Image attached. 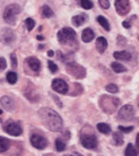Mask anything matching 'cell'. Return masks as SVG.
<instances>
[{"label":"cell","mask_w":139,"mask_h":156,"mask_svg":"<svg viewBox=\"0 0 139 156\" xmlns=\"http://www.w3.org/2000/svg\"><path fill=\"white\" fill-rule=\"evenodd\" d=\"M116 10L121 16L127 15L130 12V2L129 0H116Z\"/></svg>","instance_id":"30bf717a"},{"label":"cell","mask_w":139,"mask_h":156,"mask_svg":"<svg viewBox=\"0 0 139 156\" xmlns=\"http://www.w3.org/2000/svg\"><path fill=\"white\" fill-rule=\"evenodd\" d=\"M52 88L54 90V92H57L59 94H67L68 93V84L62 79H53L52 80Z\"/></svg>","instance_id":"8fae6325"},{"label":"cell","mask_w":139,"mask_h":156,"mask_svg":"<svg viewBox=\"0 0 139 156\" xmlns=\"http://www.w3.org/2000/svg\"><path fill=\"white\" fill-rule=\"evenodd\" d=\"M94 37H95V34H94V32H93L91 28H85V30L83 31V33H81V40L85 43L91 42Z\"/></svg>","instance_id":"9a60e30c"},{"label":"cell","mask_w":139,"mask_h":156,"mask_svg":"<svg viewBox=\"0 0 139 156\" xmlns=\"http://www.w3.org/2000/svg\"><path fill=\"white\" fill-rule=\"evenodd\" d=\"M113 141L116 146H121L123 144V135L121 133H113Z\"/></svg>","instance_id":"ffe728a7"},{"label":"cell","mask_w":139,"mask_h":156,"mask_svg":"<svg viewBox=\"0 0 139 156\" xmlns=\"http://www.w3.org/2000/svg\"><path fill=\"white\" fill-rule=\"evenodd\" d=\"M138 106H139V102H138Z\"/></svg>","instance_id":"60d3db41"},{"label":"cell","mask_w":139,"mask_h":156,"mask_svg":"<svg viewBox=\"0 0 139 156\" xmlns=\"http://www.w3.org/2000/svg\"><path fill=\"white\" fill-rule=\"evenodd\" d=\"M132 127H122V126H120L119 127V130L121 131V133H130V131H132Z\"/></svg>","instance_id":"d6a6232c"},{"label":"cell","mask_w":139,"mask_h":156,"mask_svg":"<svg viewBox=\"0 0 139 156\" xmlns=\"http://www.w3.org/2000/svg\"><path fill=\"white\" fill-rule=\"evenodd\" d=\"M6 67H7V62H6V60L4 58H0V71H2L6 69Z\"/></svg>","instance_id":"836d02e7"},{"label":"cell","mask_w":139,"mask_h":156,"mask_svg":"<svg viewBox=\"0 0 139 156\" xmlns=\"http://www.w3.org/2000/svg\"><path fill=\"white\" fill-rule=\"evenodd\" d=\"M6 77H7V82L9 84H15L17 82V74L15 71H9Z\"/></svg>","instance_id":"484cf974"},{"label":"cell","mask_w":139,"mask_h":156,"mask_svg":"<svg viewBox=\"0 0 139 156\" xmlns=\"http://www.w3.org/2000/svg\"><path fill=\"white\" fill-rule=\"evenodd\" d=\"M5 131L12 136H20L22 133H23V129L18 123L16 122H10L8 125L5 126Z\"/></svg>","instance_id":"7c38bea8"},{"label":"cell","mask_w":139,"mask_h":156,"mask_svg":"<svg viewBox=\"0 0 139 156\" xmlns=\"http://www.w3.org/2000/svg\"><path fill=\"white\" fill-rule=\"evenodd\" d=\"M98 104H100V106L102 108V110L104 111L105 113L111 114L118 109V106H119V104H120V101L118 98L109 96V95H102L100 98V101H98Z\"/></svg>","instance_id":"3957f363"},{"label":"cell","mask_w":139,"mask_h":156,"mask_svg":"<svg viewBox=\"0 0 139 156\" xmlns=\"http://www.w3.org/2000/svg\"><path fill=\"white\" fill-rule=\"evenodd\" d=\"M42 16L44 18H50L53 16V12L49 6H43L42 7Z\"/></svg>","instance_id":"cb8c5ba5"},{"label":"cell","mask_w":139,"mask_h":156,"mask_svg":"<svg viewBox=\"0 0 139 156\" xmlns=\"http://www.w3.org/2000/svg\"><path fill=\"white\" fill-rule=\"evenodd\" d=\"M105 90L110 92V93H118L119 92V88H118V86L114 85V84H109L106 87H105Z\"/></svg>","instance_id":"f546056e"},{"label":"cell","mask_w":139,"mask_h":156,"mask_svg":"<svg viewBox=\"0 0 139 156\" xmlns=\"http://www.w3.org/2000/svg\"><path fill=\"white\" fill-rule=\"evenodd\" d=\"M113 57L118 60H130L131 59V55L128 51H116L113 53Z\"/></svg>","instance_id":"e0dca14e"},{"label":"cell","mask_w":139,"mask_h":156,"mask_svg":"<svg viewBox=\"0 0 139 156\" xmlns=\"http://www.w3.org/2000/svg\"><path fill=\"white\" fill-rule=\"evenodd\" d=\"M55 147H57V151H58V152H62V151H65V148H66V143L62 140V139L58 138V139L55 140Z\"/></svg>","instance_id":"4316f807"},{"label":"cell","mask_w":139,"mask_h":156,"mask_svg":"<svg viewBox=\"0 0 139 156\" xmlns=\"http://www.w3.org/2000/svg\"><path fill=\"white\" fill-rule=\"evenodd\" d=\"M80 143L87 149H94L97 146V138L89 127H85L80 131Z\"/></svg>","instance_id":"7a4b0ae2"},{"label":"cell","mask_w":139,"mask_h":156,"mask_svg":"<svg viewBox=\"0 0 139 156\" xmlns=\"http://www.w3.org/2000/svg\"><path fill=\"white\" fill-rule=\"evenodd\" d=\"M86 20V16L85 15H77V16H73L71 22L75 26H80L81 24H84Z\"/></svg>","instance_id":"d6986e66"},{"label":"cell","mask_w":139,"mask_h":156,"mask_svg":"<svg viewBox=\"0 0 139 156\" xmlns=\"http://www.w3.org/2000/svg\"><path fill=\"white\" fill-rule=\"evenodd\" d=\"M12 67L14 68H16L17 67V61H16V55H15V53H12Z\"/></svg>","instance_id":"e575fe53"},{"label":"cell","mask_w":139,"mask_h":156,"mask_svg":"<svg viewBox=\"0 0 139 156\" xmlns=\"http://www.w3.org/2000/svg\"><path fill=\"white\" fill-rule=\"evenodd\" d=\"M25 25H26V28L28 30V31H32L35 26L34 20H32V18H27V20H25Z\"/></svg>","instance_id":"f1b7e54d"},{"label":"cell","mask_w":139,"mask_h":156,"mask_svg":"<svg viewBox=\"0 0 139 156\" xmlns=\"http://www.w3.org/2000/svg\"><path fill=\"white\" fill-rule=\"evenodd\" d=\"M134 115H135V109L132 105H127L122 106L121 109L119 110V119L123 121H130L134 119Z\"/></svg>","instance_id":"ba28073f"},{"label":"cell","mask_w":139,"mask_h":156,"mask_svg":"<svg viewBox=\"0 0 139 156\" xmlns=\"http://www.w3.org/2000/svg\"><path fill=\"white\" fill-rule=\"evenodd\" d=\"M1 113H2V111H1V110H0V114H1Z\"/></svg>","instance_id":"ab89813d"},{"label":"cell","mask_w":139,"mask_h":156,"mask_svg":"<svg viewBox=\"0 0 139 156\" xmlns=\"http://www.w3.org/2000/svg\"><path fill=\"white\" fill-rule=\"evenodd\" d=\"M39 117L42 123L51 131H60L63 127L61 117L54 110L49 108H42L39 111Z\"/></svg>","instance_id":"6da1fadb"},{"label":"cell","mask_w":139,"mask_h":156,"mask_svg":"<svg viewBox=\"0 0 139 156\" xmlns=\"http://www.w3.org/2000/svg\"><path fill=\"white\" fill-rule=\"evenodd\" d=\"M1 41L5 43V44H10V43L14 42L15 40V33L12 31V30H8V28H5L2 33H1V36H0Z\"/></svg>","instance_id":"4fadbf2b"},{"label":"cell","mask_w":139,"mask_h":156,"mask_svg":"<svg viewBox=\"0 0 139 156\" xmlns=\"http://www.w3.org/2000/svg\"><path fill=\"white\" fill-rule=\"evenodd\" d=\"M20 7L18 5L16 4H12V5H9L6 7L4 12V20L5 22L9 25H15L16 24V20H17V15L20 12Z\"/></svg>","instance_id":"277c9868"},{"label":"cell","mask_w":139,"mask_h":156,"mask_svg":"<svg viewBox=\"0 0 139 156\" xmlns=\"http://www.w3.org/2000/svg\"><path fill=\"white\" fill-rule=\"evenodd\" d=\"M48 55H49V57H53V55H54V52H53V51H49V52H48Z\"/></svg>","instance_id":"74e56055"},{"label":"cell","mask_w":139,"mask_h":156,"mask_svg":"<svg viewBox=\"0 0 139 156\" xmlns=\"http://www.w3.org/2000/svg\"><path fill=\"white\" fill-rule=\"evenodd\" d=\"M10 147V143L5 137H0V153L7 152Z\"/></svg>","instance_id":"ac0fdd59"},{"label":"cell","mask_w":139,"mask_h":156,"mask_svg":"<svg viewBox=\"0 0 139 156\" xmlns=\"http://www.w3.org/2000/svg\"><path fill=\"white\" fill-rule=\"evenodd\" d=\"M48 65H49V69H50L51 73H57L58 71V66L53 62V61H48Z\"/></svg>","instance_id":"4dcf8cb0"},{"label":"cell","mask_w":139,"mask_h":156,"mask_svg":"<svg viewBox=\"0 0 139 156\" xmlns=\"http://www.w3.org/2000/svg\"><path fill=\"white\" fill-rule=\"evenodd\" d=\"M58 41L61 44H73L76 41V32L70 27H63L58 32Z\"/></svg>","instance_id":"5b68a950"},{"label":"cell","mask_w":139,"mask_h":156,"mask_svg":"<svg viewBox=\"0 0 139 156\" xmlns=\"http://www.w3.org/2000/svg\"><path fill=\"white\" fill-rule=\"evenodd\" d=\"M25 66H28V70H26V74H32L31 71H33V75H37L41 70V62L37 58L35 57H30L25 60Z\"/></svg>","instance_id":"52a82bcc"},{"label":"cell","mask_w":139,"mask_h":156,"mask_svg":"<svg viewBox=\"0 0 139 156\" xmlns=\"http://www.w3.org/2000/svg\"><path fill=\"white\" fill-rule=\"evenodd\" d=\"M139 153L137 149H135V147L132 146V144H129L126 148V152H124V155L126 156H136L138 155Z\"/></svg>","instance_id":"7402d4cb"},{"label":"cell","mask_w":139,"mask_h":156,"mask_svg":"<svg viewBox=\"0 0 139 156\" xmlns=\"http://www.w3.org/2000/svg\"><path fill=\"white\" fill-rule=\"evenodd\" d=\"M31 144L33 145V147L37 149H44L48 146V140L41 135H36V133H33L31 136Z\"/></svg>","instance_id":"9c48e42d"},{"label":"cell","mask_w":139,"mask_h":156,"mask_svg":"<svg viewBox=\"0 0 139 156\" xmlns=\"http://www.w3.org/2000/svg\"><path fill=\"white\" fill-rule=\"evenodd\" d=\"M98 4H100L101 8H103V9L110 8V1L109 0H98Z\"/></svg>","instance_id":"1f68e13d"},{"label":"cell","mask_w":139,"mask_h":156,"mask_svg":"<svg viewBox=\"0 0 139 156\" xmlns=\"http://www.w3.org/2000/svg\"><path fill=\"white\" fill-rule=\"evenodd\" d=\"M106 48H108V41L104 39V37H98L96 40V49L97 51L100 52V53H103L105 50H106Z\"/></svg>","instance_id":"2e32d148"},{"label":"cell","mask_w":139,"mask_h":156,"mask_svg":"<svg viewBox=\"0 0 139 156\" xmlns=\"http://www.w3.org/2000/svg\"><path fill=\"white\" fill-rule=\"evenodd\" d=\"M96 20H97V22L101 24V26L104 28L105 31H110V24H109L108 20H106L105 17H103V16H98Z\"/></svg>","instance_id":"44dd1931"},{"label":"cell","mask_w":139,"mask_h":156,"mask_svg":"<svg viewBox=\"0 0 139 156\" xmlns=\"http://www.w3.org/2000/svg\"><path fill=\"white\" fill-rule=\"evenodd\" d=\"M37 40H40V41H42V40H44V36L39 35V36H37Z\"/></svg>","instance_id":"f35d334b"},{"label":"cell","mask_w":139,"mask_h":156,"mask_svg":"<svg viewBox=\"0 0 139 156\" xmlns=\"http://www.w3.org/2000/svg\"><path fill=\"white\" fill-rule=\"evenodd\" d=\"M111 67H112L113 70L116 71V73H118V74H120V73H124V71L127 70L126 67L122 66V65L119 62H113L112 65H111Z\"/></svg>","instance_id":"d4e9b609"},{"label":"cell","mask_w":139,"mask_h":156,"mask_svg":"<svg viewBox=\"0 0 139 156\" xmlns=\"http://www.w3.org/2000/svg\"><path fill=\"white\" fill-rule=\"evenodd\" d=\"M97 130H98L100 133L106 135V133H111V127L109 125H106V123H98V125H97Z\"/></svg>","instance_id":"603a6c76"},{"label":"cell","mask_w":139,"mask_h":156,"mask_svg":"<svg viewBox=\"0 0 139 156\" xmlns=\"http://www.w3.org/2000/svg\"><path fill=\"white\" fill-rule=\"evenodd\" d=\"M66 69L68 71V74L71 75L73 77L77 78V79H81L86 76V69L84 67H81L80 65H77L76 62L69 61L66 65Z\"/></svg>","instance_id":"8992f818"},{"label":"cell","mask_w":139,"mask_h":156,"mask_svg":"<svg viewBox=\"0 0 139 156\" xmlns=\"http://www.w3.org/2000/svg\"><path fill=\"white\" fill-rule=\"evenodd\" d=\"M136 148L139 153V133L137 135V138H136Z\"/></svg>","instance_id":"d590c367"},{"label":"cell","mask_w":139,"mask_h":156,"mask_svg":"<svg viewBox=\"0 0 139 156\" xmlns=\"http://www.w3.org/2000/svg\"><path fill=\"white\" fill-rule=\"evenodd\" d=\"M80 5L84 9H92L93 2L91 0H80Z\"/></svg>","instance_id":"83f0119b"},{"label":"cell","mask_w":139,"mask_h":156,"mask_svg":"<svg viewBox=\"0 0 139 156\" xmlns=\"http://www.w3.org/2000/svg\"><path fill=\"white\" fill-rule=\"evenodd\" d=\"M122 26H123L124 28H130V23H129V22H123V23H122Z\"/></svg>","instance_id":"8d00e7d4"},{"label":"cell","mask_w":139,"mask_h":156,"mask_svg":"<svg viewBox=\"0 0 139 156\" xmlns=\"http://www.w3.org/2000/svg\"><path fill=\"white\" fill-rule=\"evenodd\" d=\"M0 104L7 111H14L15 110V102L9 96H2V98H0Z\"/></svg>","instance_id":"5bb4252c"}]
</instances>
